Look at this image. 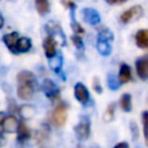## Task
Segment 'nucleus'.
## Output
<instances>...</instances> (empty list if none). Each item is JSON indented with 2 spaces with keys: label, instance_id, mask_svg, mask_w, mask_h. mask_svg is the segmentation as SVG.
<instances>
[{
  "label": "nucleus",
  "instance_id": "nucleus-1",
  "mask_svg": "<svg viewBox=\"0 0 148 148\" xmlns=\"http://www.w3.org/2000/svg\"><path fill=\"white\" fill-rule=\"evenodd\" d=\"M142 15H143V8H142V6L134 5L130 9L125 10L120 15L119 21L123 24H128V23H132V22H135V21L140 20L142 17Z\"/></svg>",
  "mask_w": 148,
  "mask_h": 148
},
{
  "label": "nucleus",
  "instance_id": "nucleus-2",
  "mask_svg": "<svg viewBox=\"0 0 148 148\" xmlns=\"http://www.w3.org/2000/svg\"><path fill=\"white\" fill-rule=\"evenodd\" d=\"M76 138L81 141L89 138L90 134V119L88 116H82L77 123V125L74 127Z\"/></svg>",
  "mask_w": 148,
  "mask_h": 148
},
{
  "label": "nucleus",
  "instance_id": "nucleus-3",
  "mask_svg": "<svg viewBox=\"0 0 148 148\" xmlns=\"http://www.w3.org/2000/svg\"><path fill=\"white\" fill-rule=\"evenodd\" d=\"M67 119V106L64 103L58 104L51 112V121L53 125L60 127L66 123Z\"/></svg>",
  "mask_w": 148,
  "mask_h": 148
},
{
  "label": "nucleus",
  "instance_id": "nucleus-4",
  "mask_svg": "<svg viewBox=\"0 0 148 148\" xmlns=\"http://www.w3.org/2000/svg\"><path fill=\"white\" fill-rule=\"evenodd\" d=\"M42 90L45 94V96L50 99H56L59 96V87L50 79H45L42 83Z\"/></svg>",
  "mask_w": 148,
  "mask_h": 148
},
{
  "label": "nucleus",
  "instance_id": "nucleus-5",
  "mask_svg": "<svg viewBox=\"0 0 148 148\" xmlns=\"http://www.w3.org/2000/svg\"><path fill=\"white\" fill-rule=\"evenodd\" d=\"M135 69L138 76L142 81L148 80V54L141 56L135 60Z\"/></svg>",
  "mask_w": 148,
  "mask_h": 148
},
{
  "label": "nucleus",
  "instance_id": "nucleus-6",
  "mask_svg": "<svg viewBox=\"0 0 148 148\" xmlns=\"http://www.w3.org/2000/svg\"><path fill=\"white\" fill-rule=\"evenodd\" d=\"M74 96L75 98L82 104V105H87L89 102H90V95H89V91L87 89V87L81 83V82H77L75 86H74Z\"/></svg>",
  "mask_w": 148,
  "mask_h": 148
},
{
  "label": "nucleus",
  "instance_id": "nucleus-7",
  "mask_svg": "<svg viewBox=\"0 0 148 148\" xmlns=\"http://www.w3.org/2000/svg\"><path fill=\"white\" fill-rule=\"evenodd\" d=\"M45 30L47 31V34H49L50 37L54 38L56 40H57V38H59V39H60V43H61L62 45L66 44L65 34L62 32V29H61V27H60L59 24H57V23H54V22H49V23L45 25Z\"/></svg>",
  "mask_w": 148,
  "mask_h": 148
},
{
  "label": "nucleus",
  "instance_id": "nucleus-8",
  "mask_svg": "<svg viewBox=\"0 0 148 148\" xmlns=\"http://www.w3.org/2000/svg\"><path fill=\"white\" fill-rule=\"evenodd\" d=\"M82 17L84 22H87L90 25H96L101 22V15L95 8H83L82 10Z\"/></svg>",
  "mask_w": 148,
  "mask_h": 148
},
{
  "label": "nucleus",
  "instance_id": "nucleus-9",
  "mask_svg": "<svg viewBox=\"0 0 148 148\" xmlns=\"http://www.w3.org/2000/svg\"><path fill=\"white\" fill-rule=\"evenodd\" d=\"M43 50L45 56L50 59L56 56L57 53V40L50 36H47L43 42Z\"/></svg>",
  "mask_w": 148,
  "mask_h": 148
},
{
  "label": "nucleus",
  "instance_id": "nucleus-10",
  "mask_svg": "<svg viewBox=\"0 0 148 148\" xmlns=\"http://www.w3.org/2000/svg\"><path fill=\"white\" fill-rule=\"evenodd\" d=\"M35 89H36V87L30 86V84H18L16 94H17L18 98H21L23 101H30L34 96Z\"/></svg>",
  "mask_w": 148,
  "mask_h": 148
},
{
  "label": "nucleus",
  "instance_id": "nucleus-11",
  "mask_svg": "<svg viewBox=\"0 0 148 148\" xmlns=\"http://www.w3.org/2000/svg\"><path fill=\"white\" fill-rule=\"evenodd\" d=\"M118 81L120 84H125L132 80V73H131V67L126 62H121L119 66V72L117 76Z\"/></svg>",
  "mask_w": 148,
  "mask_h": 148
},
{
  "label": "nucleus",
  "instance_id": "nucleus-12",
  "mask_svg": "<svg viewBox=\"0 0 148 148\" xmlns=\"http://www.w3.org/2000/svg\"><path fill=\"white\" fill-rule=\"evenodd\" d=\"M18 125H20V123H18L17 118L13 114H9L5 118V120L2 123V128L6 133H15V132H17Z\"/></svg>",
  "mask_w": 148,
  "mask_h": 148
},
{
  "label": "nucleus",
  "instance_id": "nucleus-13",
  "mask_svg": "<svg viewBox=\"0 0 148 148\" xmlns=\"http://www.w3.org/2000/svg\"><path fill=\"white\" fill-rule=\"evenodd\" d=\"M16 79H17L18 84H30V86H34V87L37 86L36 76L29 71H21L17 74Z\"/></svg>",
  "mask_w": 148,
  "mask_h": 148
},
{
  "label": "nucleus",
  "instance_id": "nucleus-14",
  "mask_svg": "<svg viewBox=\"0 0 148 148\" xmlns=\"http://www.w3.org/2000/svg\"><path fill=\"white\" fill-rule=\"evenodd\" d=\"M49 65H50L51 69L56 74H58L59 76H61L62 79H65V76L62 75V71H61L62 69V56L60 53H56L54 57L50 58L49 59Z\"/></svg>",
  "mask_w": 148,
  "mask_h": 148
},
{
  "label": "nucleus",
  "instance_id": "nucleus-15",
  "mask_svg": "<svg viewBox=\"0 0 148 148\" xmlns=\"http://www.w3.org/2000/svg\"><path fill=\"white\" fill-rule=\"evenodd\" d=\"M32 46V43L30 40V38L28 37H18L16 44H15V49H14V53H25L28 52Z\"/></svg>",
  "mask_w": 148,
  "mask_h": 148
},
{
  "label": "nucleus",
  "instance_id": "nucleus-16",
  "mask_svg": "<svg viewBox=\"0 0 148 148\" xmlns=\"http://www.w3.org/2000/svg\"><path fill=\"white\" fill-rule=\"evenodd\" d=\"M135 44L138 47L148 50V29H141L135 34Z\"/></svg>",
  "mask_w": 148,
  "mask_h": 148
},
{
  "label": "nucleus",
  "instance_id": "nucleus-17",
  "mask_svg": "<svg viewBox=\"0 0 148 148\" xmlns=\"http://www.w3.org/2000/svg\"><path fill=\"white\" fill-rule=\"evenodd\" d=\"M30 130L28 128V126L25 124H20L18 128H17V142L20 145H24L29 139H30Z\"/></svg>",
  "mask_w": 148,
  "mask_h": 148
},
{
  "label": "nucleus",
  "instance_id": "nucleus-18",
  "mask_svg": "<svg viewBox=\"0 0 148 148\" xmlns=\"http://www.w3.org/2000/svg\"><path fill=\"white\" fill-rule=\"evenodd\" d=\"M18 39V34L17 32H10V34H7L2 37V42L5 43V45L14 53V49H15V44Z\"/></svg>",
  "mask_w": 148,
  "mask_h": 148
},
{
  "label": "nucleus",
  "instance_id": "nucleus-19",
  "mask_svg": "<svg viewBox=\"0 0 148 148\" xmlns=\"http://www.w3.org/2000/svg\"><path fill=\"white\" fill-rule=\"evenodd\" d=\"M18 113L20 116L23 118V119H31L35 113H36V110L32 105H29V104H24L22 106H20L18 109Z\"/></svg>",
  "mask_w": 148,
  "mask_h": 148
},
{
  "label": "nucleus",
  "instance_id": "nucleus-20",
  "mask_svg": "<svg viewBox=\"0 0 148 148\" xmlns=\"http://www.w3.org/2000/svg\"><path fill=\"white\" fill-rule=\"evenodd\" d=\"M97 40H106V42H112L113 40V34L111 30H109L106 27H102L98 29L97 32Z\"/></svg>",
  "mask_w": 148,
  "mask_h": 148
},
{
  "label": "nucleus",
  "instance_id": "nucleus-21",
  "mask_svg": "<svg viewBox=\"0 0 148 148\" xmlns=\"http://www.w3.org/2000/svg\"><path fill=\"white\" fill-rule=\"evenodd\" d=\"M120 108L125 112H130L132 110V96L128 92H125L120 97Z\"/></svg>",
  "mask_w": 148,
  "mask_h": 148
},
{
  "label": "nucleus",
  "instance_id": "nucleus-22",
  "mask_svg": "<svg viewBox=\"0 0 148 148\" xmlns=\"http://www.w3.org/2000/svg\"><path fill=\"white\" fill-rule=\"evenodd\" d=\"M96 47H97V51L102 56H104V57H106V56H109L111 53V43L110 42H106V40H97Z\"/></svg>",
  "mask_w": 148,
  "mask_h": 148
},
{
  "label": "nucleus",
  "instance_id": "nucleus-23",
  "mask_svg": "<svg viewBox=\"0 0 148 148\" xmlns=\"http://www.w3.org/2000/svg\"><path fill=\"white\" fill-rule=\"evenodd\" d=\"M35 5L37 8V12L44 16L50 12V3L49 0H35Z\"/></svg>",
  "mask_w": 148,
  "mask_h": 148
},
{
  "label": "nucleus",
  "instance_id": "nucleus-24",
  "mask_svg": "<svg viewBox=\"0 0 148 148\" xmlns=\"http://www.w3.org/2000/svg\"><path fill=\"white\" fill-rule=\"evenodd\" d=\"M106 82H108V87H109L111 90H117V89L120 87V83H119L117 76H116L113 73H109V74H108Z\"/></svg>",
  "mask_w": 148,
  "mask_h": 148
},
{
  "label": "nucleus",
  "instance_id": "nucleus-25",
  "mask_svg": "<svg viewBox=\"0 0 148 148\" xmlns=\"http://www.w3.org/2000/svg\"><path fill=\"white\" fill-rule=\"evenodd\" d=\"M114 110H116V104H114V103H111V104H109V105H108L106 111L104 112V116H103L104 121L109 123V121H111V120L113 119V116H114Z\"/></svg>",
  "mask_w": 148,
  "mask_h": 148
},
{
  "label": "nucleus",
  "instance_id": "nucleus-26",
  "mask_svg": "<svg viewBox=\"0 0 148 148\" xmlns=\"http://www.w3.org/2000/svg\"><path fill=\"white\" fill-rule=\"evenodd\" d=\"M142 118V125H143V136H145V142L148 147V111H143L141 114Z\"/></svg>",
  "mask_w": 148,
  "mask_h": 148
},
{
  "label": "nucleus",
  "instance_id": "nucleus-27",
  "mask_svg": "<svg viewBox=\"0 0 148 148\" xmlns=\"http://www.w3.org/2000/svg\"><path fill=\"white\" fill-rule=\"evenodd\" d=\"M72 42H73L74 46H75L77 50H83V49H84L83 39H82L79 35H73V36H72Z\"/></svg>",
  "mask_w": 148,
  "mask_h": 148
},
{
  "label": "nucleus",
  "instance_id": "nucleus-28",
  "mask_svg": "<svg viewBox=\"0 0 148 148\" xmlns=\"http://www.w3.org/2000/svg\"><path fill=\"white\" fill-rule=\"evenodd\" d=\"M71 25H72V29H73V31L75 32V34H83L84 32V30H83V28L81 27V24L76 21V20H72V23H71Z\"/></svg>",
  "mask_w": 148,
  "mask_h": 148
},
{
  "label": "nucleus",
  "instance_id": "nucleus-29",
  "mask_svg": "<svg viewBox=\"0 0 148 148\" xmlns=\"http://www.w3.org/2000/svg\"><path fill=\"white\" fill-rule=\"evenodd\" d=\"M130 130H131V132H132V134H133V140H136L138 136H139V130H138V126H136V124H135L134 121H131V124H130Z\"/></svg>",
  "mask_w": 148,
  "mask_h": 148
},
{
  "label": "nucleus",
  "instance_id": "nucleus-30",
  "mask_svg": "<svg viewBox=\"0 0 148 148\" xmlns=\"http://www.w3.org/2000/svg\"><path fill=\"white\" fill-rule=\"evenodd\" d=\"M92 88H94V90H95L97 94H101V92H102V86L99 84V80H98L97 77H95L94 81H92Z\"/></svg>",
  "mask_w": 148,
  "mask_h": 148
},
{
  "label": "nucleus",
  "instance_id": "nucleus-31",
  "mask_svg": "<svg viewBox=\"0 0 148 148\" xmlns=\"http://www.w3.org/2000/svg\"><path fill=\"white\" fill-rule=\"evenodd\" d=\"M108 3H110V5H119V3H124V2H126L127 0H105Z\"/></svg>",
  "mask_w": 148,
  "mask_h": 148
},
{
  "label": "nucleus",
  "instance_id": "nucleus-32",
  "mask_svg": "<svg viewBox=\"0 0 148 148\" xmlns=\"http://www.w3.org/2000/svg\"><path fill=\"white\" fill-rule=\"evenodd\" d=\"M113 148H130L128 147V143L127 142H125V141H123V142H119V143H117Z\"/></svg>",
  "mask_w": 148,
  "mask_h": 148
},
{
  "label": "nucleus",
  "instance_id": "nucleus-33",
  "mask_svg": "<svg viewBox=\"0 0 148 148\" xmlns=\"http://www.w3.org/2000/svg\"><path fill=\"white\" fill-rule=\"evenodd\" d=\"M5 143H6V140H5V138H3V134H2V132L0 131V147L5 146Z\"/></svg>",
  "mask_w": 148,
  "mask_h": 148
},
{
  "label": "nucleus",
  "instance_id": "nucleus-34",
  "mask_svg": "<svg viewBox=\"0 0 148 148\" xmlns=\"http://www.w3.org/2000/svg\"><path fill=\"white\" fill-rule=\"evenodd\" d=\"M5 118H6V114H5V112L0 111V125H2V123H3Z\"/></svg>",
  "mask_w": 148,
  "mask_h": 148
},
{
  "label": "nucleus",
  "instance_id": "nucleus-35",
  "mask_svg": "<svg viewBox=\"0 0 148 148\" xmlns=\"http://www.w3.org/2000/svg\"><path fill=\"white\" fill-rule=\"evenodd\" d=\"M3 23H5V20H3V17H2V15L0 14V29L3 27Z\"/></svg>",
  "mask_w": 148,
  "mask_h": 148
},
{
  "label": "nucleus",
  "instance_id": "nucleus-36",
  "mask_svg": "<svg viewBox=\"0 0 148 148\" xmlns=\"http://www.w3.org/2000/svg\"><path fill=\"white\" fill-rule=\"evenodd\" d=\"M91 148H99V147H97V146H94V147H91Z\"/></svg>",
  "mask_w": 148,
  "mask_h": 148
},
{
  "label": "nucleus",
  "instance_id": "nucleus-37",
  "mask_svg": "<svg viewBox=\"0 0 148 148\" xmlns=\"http://www.w3.org/2000/svg\"><path fill=\"white\" fill-rule=\"evenodd\" d=\"M135 148H142V147H140V146H139V147H135Z\"/></svg>",
  "mask_w": 148,
  "mask_h": 148
}]
</instances>
